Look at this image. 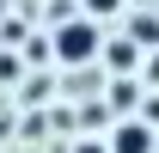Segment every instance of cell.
<instances>
[{"label":"cell","instance_id":"cell-2","mask_svg":"<svg viewBox=\"0 0 159 153\" xmlns=\"http://www.w3.org/2000/svg\"><path fill=\"white\" fill-rule=\"evenodd\" d=\"M159 147V135H153V123L141 116V123H122L116 135H110V153H153Z\"/></svg>","mask_w":159,"mask_h":153},{"label":"cell","instance_id":"cell-5","mask_svg":"<svg viewBox=\"0 0 159 153\" xmlns=\"http://www.w3.org/2000/svg\"><path fill=\"white\" fill-rule=\"evenodd\" d=\"M122 0H86V12H92V19H104V12H116Z\"/></svg>","mask_w":159,"mask_h":153},{"label":"cell","instance_id":"cell-4","mask_svg":"<svg viewBox=\"0 0 159 153\" xmlns=\"http://www.w3.org/2000/svg\"><path fill=\"white\" fill-rule=\"evenodd\" d=\"M135 43H159V25L153 19H135Z\"/></svg>","mask_w":159,"mask_h":153},{"label":"cell","instance_id":"cell-1","mask_svg":"<svg viewBox=\"0 0 159 153\" xmlns=\"http://www.w3.org/2000/svg\"><path fill=\"white\" fill-rule=\"evenodd\" d=\"M98 19L86 12V19H67L55 25V37H49V49H55V61H67V67H86V61H98Z\"/></svg>","mask_w":159,"mask_h":153},{"label":"cell","instance_id":"cell-6","mask_svg":"<svg viewBox=\"0 0 159 153\" xmlns=\"http://www.w3.org/2000/svg\"><path fill=\"white\" fill-rule=\"evenodd\" d=\"M74 153H110V147H98V141H80V147Z\"/></svg>","mask_w":159,"mask_h":153},{"label":"cell","instance_id":"cell-3","mask_svg":"<svg viewBox=\"0 0 159 153\" xmlns=\"http://www.w3.org/2000/svg\"><path fill=\"white\" fill-rule=\"evenodd\" d=\"M135 61V43H110V67H129Z\"/></svg>","mask_w":159,"mask_h":153}]
</instances>
